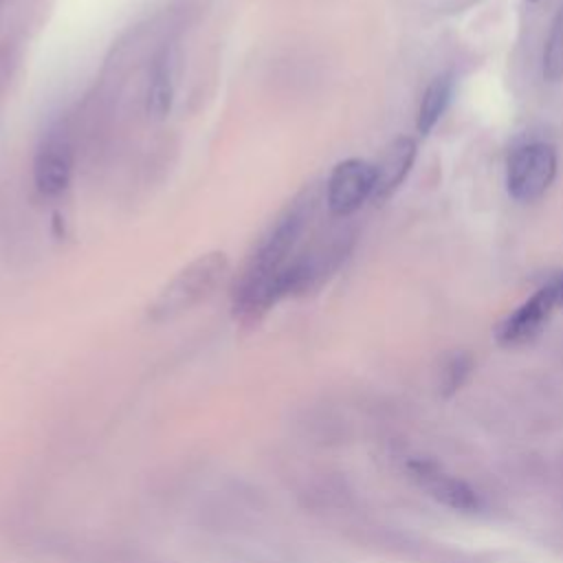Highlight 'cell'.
Returning a JSON list of instances; mask_svg holds the SVG:
<instances>
[{
  "mask_svg": "<svg viewBox=\"0 0 563 563\" xmlns=\"http://www.w3.org/2000/svg\"><path fill=\"white\" fill-rule=\"evenodd\" d=\"M301 229H303V211L295 207L282 213L275 220V224L264 233L255 253L251 255V262L235 292V310L242 317L255 319L275 303V295H273L275 282L279 273L286 268V264L290 262L288 257L299 240Z\"/></svg>",
  "mask_w": 563,
  "mask_h": 563,
  "instance_id": "obj_1",
  "label": "cell"
},
{
  "mask_svg": "<svg viewBox=\"0 0 563 563\" xmlns=\"http://www.w3.org/2000/svg\"><path fill=\"white\" fill-rule=\"evenodd\" d=\"M227 271L229 260L222 251L205 253L187 266H183L150 303L147 312L152 321H167L194 308L198 301L213 292V288L222 282Z\"/></svg>",
  "mask_w": 563,
  "mask_h": 563,
  "instance_id": "obj_2",
  "label": "cell"
},
{
  "mask_svg": "<svg viewBox=\"0 0 563 563\" xmlns=\"http://www.w3.org/2000/svg\"><path fill=\"white\" fill-rule=\"evenodd\" d=\"M556 174V154L548 143L517 147L506 167L508 194L519 202H532L545 194Z\"/></svg>",
  "mask_w": 563,
  "mask_h": 563,
  "instance_id": "obj_3",
  "label": "cell"
},
{
  "mask_svg": "<svg viewBox=\"0 0 563 563\" xmlns=\"http://www.w3.org/2000/svg\"><path fill=\"white\" fill-rule=\"evenodd\" d=\"M376 172L374 165L363 158L341 161L328 178V209L334 216L354 213L374 194Z\"/></svg>",
  "mask_w": 563,
  "mask_h": 563,
  "instance_id": "obj_4",
  "label": "cell"
},
{
  "mask_svg": "<svg viewBox=\"0 0 563 563\" xmlns=\"http://www.w3.org/2000/svg\"><path fill=\"white\" fill-rule=\"evenodd\" d=\"M554 306H559V303H556L554 284L550 279L528 301H523L515 312H510L506 319H501L497 323L495 339L501 345H517V343L532 339L543 328V323L552 314Z\"/></svg>",
  "mask_w": 563,
  "mask_h": 563,
  "instance_id": "obj_5",
  "label": "cell"
},
{
  "mask_svg": "<svg viewBox=\"0 0 563 563\" xmlns=\"http://www.w3.org/2000/svg\"><path fill=\"white\" fill-rule=\"evenodd\" d=\"M411 477L440 504L460 510V512H477L482 508V499L477 493L462 479L442 471L438 464L427 460H416L409 464Z\"/></svg>",
  "mask_w": 563,
  "mask_h": 563,
  "instance_id": "obj_6",
  "label": "cell"
},
{
  "mask_svg": "<svg viewBox=\"0 0 563 563\" xmlns=\"http://www.w3.org/2000/svg\"><path fill=\"white\" fill-rule=\"evenodd\" d=\"M73 174V152L62 136H51L42 143L33 163L35 187L42 196H59Z\"/></svg>",
  "mask_w": 563,
  "mask_h": 563,
  "instance_id": "obj_7",
  "label": "cell"
},
{
  "mask_svg": "<svg viewBox=\"0 0 563 563\" xmlns=\"http://www.w3.org/2000/svg\"><path fill=\"white\" fill-rule=\"evenodd\" d=\"M416 141L409 136H398L387 145L380 161L374 165L376 183H374V200H385L391 196L398 185L407 178L413 161H416Z\"/></svg>",
  "mask_w": 563,
  "mask_h": 563,
  "instance_id": "obj_8",
  "label": "cell"
},
{
  "mask_svg": "<svg viewBox=\"0 0 563 563\" xmlns=\"http://www.w3.org/2000/svg\"><path fill=\"white\" fill-rule=\"evenodd\" d=\"M453 86H455L453 75H438L422 92V99L418 106V119H416V128L422 136L429 134L440 121V117L444 114L453 95Z\"/></svg>",
  "mask_w": 563,
  "mask_h": 563,
  "instance_id": "obj_9",
  "label": "cell"
},
{
  "mask_svg": "<svg viewBox=\"0 0 563 563\" xmlns=\"http://www.w3.org/2000/svg\"><path fill=\"white\" fill-rule=\"evenodd\" d=\"M172 99H174V84H172L169 64L167 59H156L150 73V86H147V99H145L147 114L154 119H163L172 108Z\"/></svg>",
  "mask_w": 563,
  "mask_h": 563,
  "instance_id": "obj_10",
  "label": "cell"
},
{
  "mask_svg": "<svg viewBox=\"0 0 563 563\" xmlns=\"http://www.w3.org/2000/svg\"><path fill=\"white\" fill-rule=\"evenodd\" d=\"M543 75L550 81L563 79V7L554 15L545 48H543Z\"/></svg>",
  "mask_w": 563,
  "mask_h": 563,
  "instance_id": "obj_11",
  "label": "cell"
},
{
  "mask_svg": "<svg viewBox=\"0 0 563 563\" xmlns=\"http://www.w3.org/2000/svg\"><path fill=\"white\" fill-rule=\"evenodd\" d=\"M471 369V358L466 354H453L446 363L444 369V387L446 391H453L455 387H460V383L464 380V376Z\"/></svg>",
  "mask_w": 563,
  "mask_h": 563,
  "instance_id": "obj_12",
  "label": "cell"
},
{
  "mask_svg": "<svg viewBox=\"0 0 563 563\" xmlns=\"http://www.w3.org/2000/svg\"><path fill=\"white\" fill-rule=\"evenodd\" d=\"M552 284H554V290H556V303L563 306V273L552 277Z\"/></svg>",
  "mask_w": 563,
  "mask_h": 563,
  "instance_id": "obj_13",
  "label": "cell"
},
{
  "mask_svg": "<svg viewBox=\"0 0 563 563\" xmlns=\"http://www.w3.org/2000/svg\"><path fill=\"white\" fill-rule=\"evenodd\" d=\"M532 2H534V0H532Z\"/></svg>",
  "mask_w": 563,
  "mask_h": 563,
  "instance_id": "obj_14",
  "label": "cell"
}]
</instances>
